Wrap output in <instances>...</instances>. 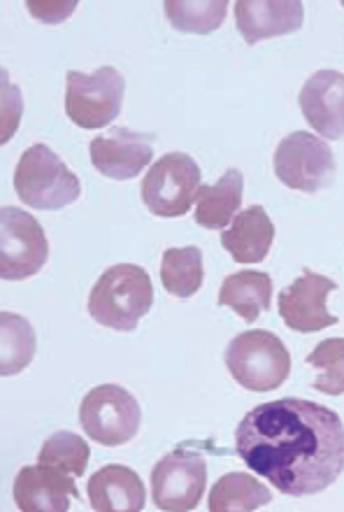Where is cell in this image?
I'll list each match as a JSON object with an SVG mask.
<instances>
[{"mask_svg": "<svg viewBox=\"0 0 344 512\" xmlns=\"http://www.w3.org/2000/svg\"><path fill=\"white\" fill-rule=\"evenodd\" d=\"M235 454L277 492L293 499L314 496L344 473V424L326 405L277 398L242 417Z\"/></svg>", "mask_w": 344, "mask_h": 512, "instance_id": "obj_1", "label": "cell"}, {"mask_svg": "<svg viewBox=\"0 0 344 512\" xmlns=\"http://www.w3.org/2000/svg\"><path fill=\"white\" fill-rule=\"evenodd\" d=\"M152 305V277L135 263H117L107 268L89 294V315L93 322L112 331H135Z\"/></svg>", "mask_w": 344, "mask_h": 512, "instance_id": "obj_2", "label": "cell"}, {"mask_svg": "<svg viewBox=\"0 0 344 512\" xmlns=\"http://www.w3.org/2000/svg\"><path fill=\"white\" fill-rule=\"evenodd\" d=\"M14 191L33 210H63L82 194L80 177L47 145H31L14 170Z\"/></svg>", "mask_w": 344, "mask_h": 512, "instance_id": "obj_3", "label": "cell"}, {"mask_svg": "<svg viewBox=\"0 0 344 512\" xmlns=\"http://www.w3.org/2000/svg\"><path fill=\"white\" fill-rule=\"evenodd\" d=\"M226 368L249 391L265 394L289 380L291 354L270 331H245L226 347Z\"/></svg>", "mask_w": 344, "mask_h": 512, "instance_id": "obj_4", "label": "cell"}, {"mask_svg": "<svg viewBox=\"0 0 344 512\" xmlns=\"http://www.w3.org/2000/svg\"><path fill=\"white\" fill-rule=\"evenodd\" d=\"M80 424L93 443L119 447L138 436L142 410L138 398L119 384H100L84 396Z\"/></svg>", "mask_w": 344, "mask_h": 512, "instance_id": "obj_5", "label": "cell"}, {"mask_svg": "<svg viewBox=\"0 0 344 512\" xmlns=\"http://www.w3.org/2000/svg\"><path fill=\"white\" fill-rule=\"evenodd\" d=\"M207 485V459L193 443L179 445L152 468L154 506L166 512L196 510Z\"/></svg>", "mask_w": 344, "mask_h": 512, "instance_id": "obj_6", "label": "cell"}, {"mask_svg": "<svg viewBox=\"0 0 344 512\" xmlns=\"http://www.w3.org/2000/svg\"><path fill=\"white\" fill-rule=\"evenodd\" d=\"M272 168L284 187L314 194V191L331 187L338 163L326 140L307 131H296L277 145Z\"/></svg>", "mask_w": 344, "mask_h": 512, "instance_id": "obj_7", "label": "cell"}, {"mask_svg": "<svg viewBox=\"0 0 344 512\" xmlns=\"http://www.w3.org/2000/svg\"><path fill=\"white\" fill-rule=\"evenodd\" d=\"M126 80L117 68L105 66L96 73H68L66 115L80 128H103L119 117L124 105Z\"/></svg>", "mask_w": 344, "mask_h": 512, "instance_id": "obj_8", "label": "cell"}, {"mask_svg": "<svg viewBox=\"0 0 344 512\" xmlns=\"http://www.w3.org/2000/svg\"><path fill=\"white\" fill-rule=\"evenodd\" d=\"M200 168L189 154L170 152L152 163L142 180V201L156 217L175 219L184 217L196 203L200 189Z\"/></svg>", "mask_w": 344, "mask_h": 512, "instance_id": "obj_9", "label": "cell"}, {"mask_svg": "<svg viewBox=\"0 0 344 512\" xmlns=\"http://www.w3.org/2000/svg\"><path fill=\"white\" fill-rule=\"evenodd\" d=\"M49 259V243L38 219L19 208L0 210V277L21 282L38 275Z\"/></svg>", "mask_w": 344, "mask_h": 512, "instance_id": "obj_10", "label": "cell"}, {"mask_svg": "<svg viewBox=\"0 0 344 512\" xmlns=\"http://www.w3.org/2000/svg\"><path fill=\"white\" fill-rule=\"evenodd\" d=\"M335 289H338V284L331 277L305 270L291 287L282 289L277 298L282 322L298 333H317L328 329V326H335L338 317L331 315L326 308L328 296Z\"/></svg>", "mask_w": 344, "mask_h": 512, "instance_id": "obj_11", "label": "cell"}, {"mask_svg": "<svg viewBox=\"0 0 344 512\" xmlns=\"http://www.w3.org/2000/svg\"><path fill=\"white\" fill-rule=\"evenodd\" d=\"M154 135L128 128H110L107 135L91 140L89 154L93 168L110 180H133L154 159Z\"/></svg>", "mask_w": 344, "mask_h": 512, "instance_id": "obj_12", "label": "cell"}, {"mask_svg": "<svg viewBox=\"0 0 344 512\" xmlns=\"http://www.w3.org/2000/svg\"><path fill=\"white\" fill-rule=\"evenodd\" d=\"M12 494L21 512H68L70 499H80L75 478L45 464L21 468Z\"/></svg>", "mask_w": 344, "mask_h": 512, "instance_id": "obj_13", "label": "cell"}, {"mask_svg": "<svg viewBox=\"0 0 344 512\" xmlns=\"http://www.w3.org/2000/svg\"><path fill=\"white\" fill-rule=\"evenodd\" d=\"M298 105L321 138H344V75L338 70H317L300 89Z\"/></svg>", "mask_w": 344, "mask_h": 512, "instance_id": "obj_14", "label": "cell"}, {"mask_svg": "<svg viewBox=\"0 0 344 512\" xmlns=\"http://www.w3.org/2000/svg\"><path fill=\"white\" fill-rule=\"evenodd\" d=\"M305 7L298 0H240L235 3V24L247 45L296 33L303 28Z\"/></svg>", "mask_w": 344, "mask_h": 512, "instance_id": "obj_15", "label": "cell"}, {"mask_svg": "<svg viewBox=\"0 0 344 512\" xmlns=\"http://www.w3.org/2000/svg\"><path fill=\"white\" fill-rule=\"evenodd\" d=\"M91 508L96 512H140L145 510V485L133 468L110 464L89 478L86 485Z\"/></svg>", "mask_w": 344, "mask_h": 512, "instance_id": "obj_16", "label": "cell"}, {"mask_svg": "<svg viewBox=\"0 0 344 512\" xmlns=\"http://www.w3.org/2000/svg\"><path fill=\"white\" fill-rule=\"evenodd\" d=\"M275 240V224L261 205L242 210L221 233V247L238 263H261Z\"/></svg>", "mask_w": 344, "mask_h": 512, "instance_id": "obj_17", "label": "cell"}, {"mask_svg": "<svg viewBox=\"0 0 344 512\" xmlns=\"http://www.w3.org/2000/svg\"><path fill=\"white\" fill-rule=\"evenodd\" d=\"M245 175L228 168L214 184H200L196 194V224L203 229H228L240 215Z\"/></svg>", "mask_w": 344, "mask_h": 512, "instance_id": "obj_18", "label": "cell"}, {"mask_svg": "<svg viewBox=\"0 0 344 512\" xmlns=\"http://www.w3.org/2000/svg\"><path fill=\"white\" fill-rule=\"evenodd\" d=\"M270 298L272 280L261 270H240L228 275L219 289V305L238 312L247 324H254L261 312L270 308Z\"/></svg>", "mask_w": 344, "mask_h": 512, "instance_id": "obj_19", "label": "cell"}, {"mask_svg": "<svg viewBox=\"0 0 344 512\" xmlns=\"http://www.w3.org/2000/svg\"><path fill=\"white\" fill-rule=\"evenodd\" d=\"M270 489L249 473H226L214 482L207 508L212 512H249L268 506Z\"/></svg>", "mask_w": 344, "mask_h": 512, "instance_id": "obj_20", "label": "cell"}, {"mask_svg": "<svg viewBox=\"0 0 344 512\" xmlns=\"http://www.w3.org/2000/svg\"><path fill=\"white\" fill-rule=\"evenodd\" d=\"M35 357V331L28 319L0 312V375L10 378L24 371Z\"/></svg>", "mask_w": 344, "mask_h": 512, "instance_id": "obj_21", "label": "cell"}, {"mask_svg": "<svg viewBox=\"0 0 344 512\" xmlns=\"http://www.w3.org/2000/svg\"><path fill=\"white\" fill-rule=\"evenodd\" d=\"M203 252L198 247H170L161 259V282L168 294L191 298L203 287Z\"/></svg>", "mask_w": 344, "mask_h": 512, "instance_id": "obj_22", "label": "cell"}, {"mask_svg": "<svg viewBox=\"0 0 344 512\" xmlns=\"http://www.w3.org/2000/svg\"><path fill=\"white\" fill-rule=\"evenodd\" d=\"M91 447L84 443L82 436H77L73 431H59L52 438H47V443L42 445L38 454V464L59 468L61 473L70 475V478H82L86 466H89Z\"/></svg>", "mask_w": 344, "mask_h": 512, "instance_id": "obj_23", "label": "cell"}, {"mask_svg": "<svg viewBox=\"0 0 344 512\" xmlns=\"http://www.w3.org/2000/svg\"><path fill=\"white\" fill-rule=\"evenodd\" d=\"M228 12L226 0H198V3H184V0H168L166 14L168 21L182 33H212L224 24Z\"/></svg>", "mask_w": 344, "mask_h": 512, "instance_id": "obj_24", "label": "cell"}, {"mask_svg": "<svg viewBox=\"0 0 344 512\" xmlns=\"http://www.w3.org/2000/svg\"><path fill=\"white\" fill-rule=\"evenodd\" d=\"M307 364L317 368L312 387L326 396L344 394V338H326L307 354Z\"/></svg>", "mask_w": 344, "mask_h": 512, "instance_id": "obj_25", "label": "cell"}, {"mask_svg": "<svg viewBox=\"0 0 344 512\" xmlns=\"http://www.w3.org/2000/svg\"><path fill=\"white\" fill-rule=\"evenodd\" d=\"M28 10L33 12L35 19L40 21H47V24H56V21H63L70 17V12L75 10V3H26Z\"/></svg>", "mask_w": 344, "mask_h": 512, "instance_id": "obj_26", "label": "cell"}]
</instances>
